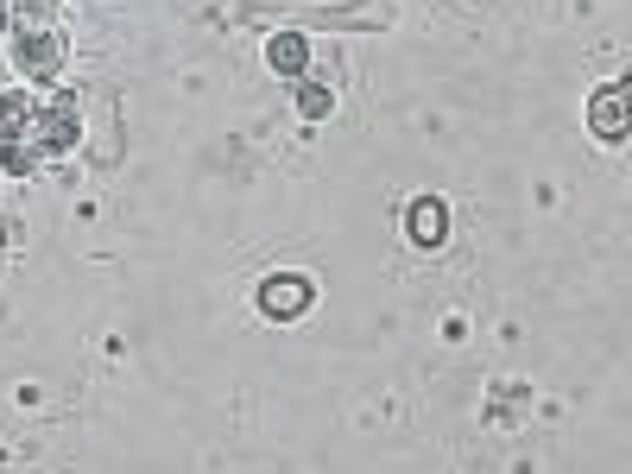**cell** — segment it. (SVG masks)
<instances>
[{
	"instance_id": "obj_1",
	"label": "cell",
	"mask_w": 632,
	"mask_h": 474,
	"mask_svg": "<svg viewBox=\"0 0 632 474\" xmlns=\"http://www.w3.org/2000/svg\"><path fill=\"white\" fill-rule=\"evenodd\" d=\"M588 126H595V140L607 146H620L632 133V89L627 82H601L595 96H588Z\"/></svg>"
},
{
	"instance_id": "obj_2",
	"label": "cell",
	"mask_w": 632,
	"mask_h": 474,
	"mask_svg": "<svg viewBox=\"0 0 632 474\" xmlns=\"http://www.w3.org/2000/svg\"><path fill=\"white\" fill-rule=\"evenodd\" d=\"M310 304H317V285H310L303 273H273L266 285H259V310H266V317H278V323L303 317Z\"/></svg>"
},
{
	"instance_id": "obj_3",
	"label": "cell",
	"mask_w": 632,
	"mask_h": 474,
	"mask_svg": "<svg viewBox=\"0 0 632 474\" xmlns=\"http://www.w3.org/2000/svg\"><path fill=\"white\" fill-rule=\"evenodd\" d=\"M404 234L418 241V247H443V234H450V216H443V202L436 197H418L404 209Z\"/></svg>"
},
{
	"instance_id": "obj_4",
	"label": "cell",
	"mask_w": 632,
	"mask_h": 474,
	"mask_svg": "<svg viewBox=\"0 0 632 474\" xmlns=\"http://www.w3.org/2000/svg\"><path fill=\"white\" fill-rule=\"evenodd\" d=\"M266 64L285 76H298L303 64H310V38L303 32H278V38H266Z\"/></svg>"
},
{
	"instance_id": "obj_5",
	"label": "cell",
	"mask_w": 632,
	"mask_h": 474,
	"mask_svg": "<svg viewBox=\"0 0 632 474\" xmlns=\"http://www.w3.org/2000/svg\"><path fill=\"white\" fill-rule=\"evenodd\" d=\"M38 146H45V152H70L76 146V114L64 108V101H57L45 121H38Z\"/></svg>"
},
{
	"instance_id": "obj_6",
	"label": "cell",
	"mask_w": 632,
	"mask_h": 474,
	"mask_svg": "<svg viewBox=\"0 0 632 474\" xmlns=\"http://www.w3.org/2000/svg\"><path fill=\"white\" fill-rule=\"evenodd\" d=\"M20 126H25V96L13 89V96H0V140H13Z\"/></svg>"
},
{
	"instance_id": "obj_7",
	"label": "cell",
	"mask_w": 632,
	"mask_h": 474,
	"mask_svg": "<svg viewBox=\"0 0 632 474\" xmlns=\"http://www.w3.org/2000/svg\"><path fill=\"white\" fill-rule=\"evenodd\" d=\"M303 114H329V96H323V89H303Z\"/></svg>"
}]
</instances>
